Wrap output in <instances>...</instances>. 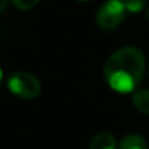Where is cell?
Instances as JSON below:
<instances>
[{"instance_id": "6da1fadb", "label": "cell", "mask_w": 149, "mask_h": 149, "mask_svg": "<svg viewBox=\"0 0 149 149\" xmlns=\"http://www.w3.org/2000/svg\"><path fill=\"white\" fill-rule=\"evenodd\" d=\"M145 57L137 47H124L113 53L105 66L104 76L108 85L120 94L134 92L142 81Z\"/></svg>"}, {"instance_id": "7a4b0ae2", "label": "cell", "mask_w": 149, "mask_h": 149, "mask_svg": "<svg viewBox=\"0 0 149 149\" xmlns=\"http://www.w3.org/2000/svg\"><path fill=\"white\" fill-rule=\"evenodd\" d=\"M8 88L9 91L24 100H32L37 98L41 92V84L40 81L31 73L26 72H15L8 79Z\"/></svg>"}, {"instance_id": "3957f363", "label": "cell", "mask_w": 149, "mask_h": 149, "mask_svg": "<svg viewBox=\"0 0 149 149\" xmlns=\"http://www.w3.org/2000/svg\"><path fill=\"white\" fill-rule=\"evenodd\" d=\"M126 13V8L120 0H108L101 6L97 15V22L101 29L111 31L120 25Z\"/></svg>"}, {"instance_id": "277c9868", "label": "cell", "mask_w": 149, "mask_h": 149, "mask_svg": "<svg viewBox=\"0 0 149 149\" xmlns=\"http://www.w3.org/2000/svg\"><path fill=\"white\" fill-rule=\"evenodd\" d=\"M89 149H117V143L111 133H100L92 139Z\"/></svg>"}, {"instance_id": "5b68a950", "label": "cell", "mask_w": 149, "mask_h": 149, "mask_svg": "<svg viewBox=\"0 0 149 149\" xmlns=\"http://www.w3.org/2000/svg\"><path fill=\"white\" fill-rule=\"evenodd\" d=\"M133 104L142 114H149V91L136 89L133 94Z\"/></svg>"}, {"instance_id": "8992f818", "label": "cell", "mask_w": 149, "mask_h": 149, "mask_svg": "<svg viewBox=\"0 0 149 149\" xmlns=\"http://www.w3.org/2000/svg\"><path fill=\"white\" fill-rule=\"evenodd\" d=\"M120 149H148L145 139L139 134H127L120 142Z\"/></svg>"}, {"instance_id": "52a82bcc", "label": "cell", "mask_w": 149, "mask_h": 149, "mask_svg": "<svg viewBox=\"0 0 149 149\" xmlns=\"http://www.w3.org/2000/svg\"><path fill=\"white\" fill-rule=\"evenodd\" d=\"M123 5H124L126 10L136 13L143 9V6L146 5V0H123Z\"/></svg>"}, {"instance_id": "ba28073f", "label": "cell", "mask_w": 149, "mask_h": 149, "mask_svg": "<svg viewBox=\"0 0 149 149\" xmlns=\"http://www.w3.org/2000/svg\"><path fill=\"white\" fill-rule=\"evenodd\" d=\"M13 5L18 8V9H22V10H28V9H32L40 0H12Z\"/></svg>"}, {"instance_id": "9c48e42d", "label": "cell", "mask_w": 149, "mask_h": 149, "mask_svg": "<svg viewBox=\"0 0 149 149\" xmlns=\"http://www.w3.org/2000/svg\"><path fill=\"white\" fill-rule=\"evenodd\" d=\"M8 5V0H0V10H3Z\"/></svg>"}, {"instance_id": "30bf717a", "label": "cell", "mask_w": 149, "mask_h": 149, "mask_svg": "<svg viewBox=\"0 0 149 149\" xmlns=\"http://www.w3.org/2000/svg\"><path fill=\"white\" fill-rule=\"evenodd\" d=\"M2 76H3V73H2V69H0V81H2Z\"/></svg>"}, {"instance_id": "8fae6325", "label": "cell", "mask_w": 149, "mask_h": 149, "mask_svg": "<svg viewBox=\"0 0 149 149\" xmlns=\"http://www.w3.org/2000/svg\"><path fill=\"white\" fill-rule=\"evenodd\" d=\"M148 18H149V10H148Z\"/></svg>"}, {"instance_id": "7c38bea8", "label": "cell", "mask_w": 149, "mask_h": 149, "mask_svg": "<svg viewBox=\"0 0 149 149\" xmlns=\"http://www.w3.org/2000/svg\"><path fill=\"white\" fill-rule=\"evenodd\" d=\"M81 2H86V0H81Z\"/></svg>"}]
</instances>
